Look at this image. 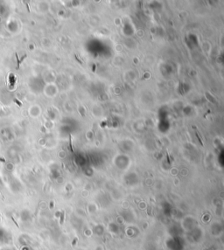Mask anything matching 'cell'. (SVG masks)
Wrapping results in <instances>:
<instances>
[{"instance_id": "3957f363", "label": "cell", "mask_w": 224, "mask_h": 250, "mask_svg": "<svg viewBox=\"0 0 224 250\" xmlns=\"http://www.w3.org/2000/svg\"><path fill=\"white\" fill-rule=\"evenodd\" d=\"M14 101H16V103H18V104H19V106H22V104H21V103H20V101H18V100H16V99H15V100H14Z\"/></svg>"}, {"instance_id": "6da1fadb", "label": "cell", "mask_w": 224, "mask_h": 250, "mask_svg": "<svg viewBox=\"0 0 224 250\" xmlns=\"http://www.w3.org/2000/svg\"><path fill=\"white\" fill-rule=\"evenodd\" d=\"M206 96H207V98L208 99V100H210L211 101H212L213 103H216V102H215V99H214L212 96H211V95H209L208 93H206Z\"/></svg>"}, {"instance_id": "7a4b0ae2", "label": "cell", "mask_w": 224, "mask_h": 250, "mask_svg": "<svg viewBox=\"0 0 224 250\" xmlns=\"http://www.w3.org/2000/svg\"><path fill=\"white\" fill-rule=\"evenodd\" d=\"M69 145H70V149H71V151H74V149H73V145H72V136H71V135L69 136Z\"/></svg>"}]
</instances>
